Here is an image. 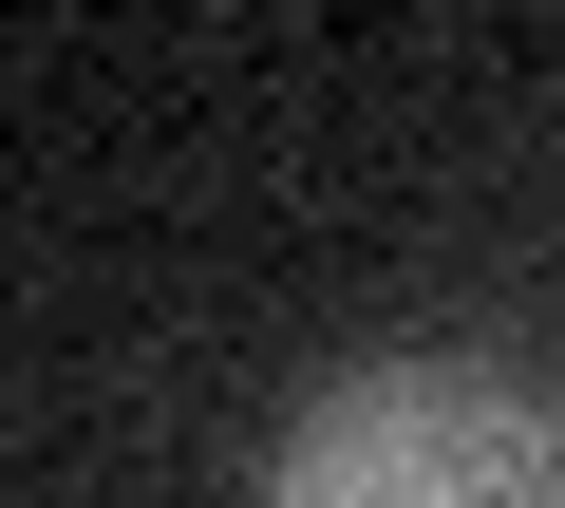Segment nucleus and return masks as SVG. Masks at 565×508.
Segmentation results:
<instances>
[{"label":"nucleus","mask_w":565,"mask_h":508,"mask_svg":"<svg viewBox=\"0 0 565 508\" xmlns=\"http://www.w3.org/2000/svg\"><path fill=\"white\" fill-rule=\"evenodd\" d=\"M245 508H565V414L490 358H340L264 433Z\"/></svg>","instance_id":"f257e3e1"}]
</instances>
